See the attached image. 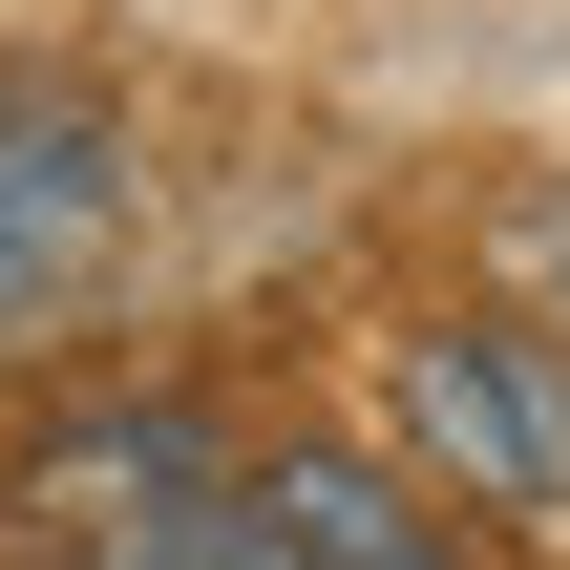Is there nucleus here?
<instances>
[{"label":"nucleus","mask_w":570,"mask_h":570,"mask_svg":"<svg viewBox=\"0 0 570 570\" xmlns=\"http://www.w3.org/2000/svg\"><path fill=\"white\" fill-rule=\"evenodd\" d=\"M212 529H233V465H212V423H169V402L63 423V444L0 465V570H190Z\"/></svg>","instance_id":"1"},{"label":"nucleus","mask_w":570,"mask_h":570,"mask_svg":"<svg viewBox=\"0 0 570 570\" xmlns=\"http://www.w3.org/2000/svg\"><path fill=\"white\" fill-rule=\"evenodd\" d=\"M402 465L465 487V508H570V360L529 317H423L402 338Z\"/></svg>","instance_id":"2"},{"label":"nucleus","mask_w":570,"mask_h":570,"mask_svg":"<svg viewBox=\"0 0 570 570\" xmlns=\"http://www.w3.org/2000/svg\"><path fill=\"white\" fill-rule=\"evenodd\" d=\"M127 212H148L127 127H106V106H63V85H0V338L85 317V296L127 275Z\"/></svg>","instance_id":"3"},{"label":"nucleus","mask_w":570,"mask_h":570,"mask_svg":"<svg viewBox=\"0 0 570 570\" xmlns=\"http://www.w3.org/2000/svg\"><path fill=\"white\" fill-rule=\"evenodd\" d=\"M233 529H254V550H296V570H465L402 487H381V465H338V444L254 465V487H233Z\"/></svg>","instance_id":"4"},{"label":"nucleus","mask_w":570,"mask_h":570,"mask_svg":"<svg viewBox=\"0 0 570 570\" xmlns=\"http://www.w3.org/2000/svg\"><path fill=\"white\" fill-rule=\"evenodd\" d=\"M190 570H296V550H254V529H212V550H190Z\"/></svg>","instance_id":"5"}]
</instances>
